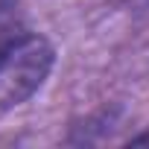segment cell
I'll return each mask as SVG.
<instances>
[{"label": "cell", "mask_w": 149, "mask_h": 149, "mask_svg": "<svg viewBox=\"0 0 149 149\" xmlns=\"http://www.w3.org/2000/svg\"><path fill=\"white\" fill-rule=\"evenodd\" d=\"M129 143H134V146H149V129H146L143 134H134Z\"/></svg>", "instance_id": "cell-3"}, {"label": "cell", "mask_w": 149, "mask_h": 149, "mask_svg": "<svg viewBox=\"0 0 149 149\" xmlns=\"http://www.w3.org/2000/svg\"><path fill=\"white\" fill-rule=\"evenodd\" d=\"M26 35L24 12L18 0H0V64L9 58V53L18 47V41Z\"/></svg>", "instance_id": "cell-2"}, {"label": "cell", "mask_w": 149, "mask_h": 149, "mask_svg": "<svg viewBox=\"0 0 149 149\" xmlns=\"http://www.w3.org/2000/svg\"><path fill=\"white\" fill-rule=\"evenodd\" d=\"M56 64V50L44 35L26 32L0 64V108H18L41 91Z\"/></svg>", "instance_id": "cell-1"}]
</instances>
